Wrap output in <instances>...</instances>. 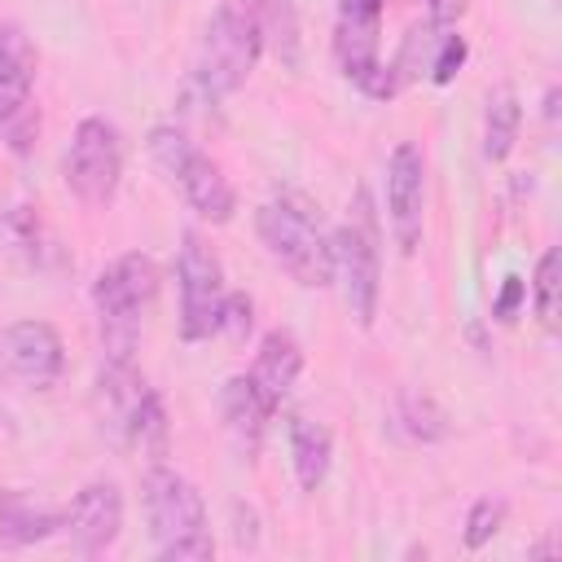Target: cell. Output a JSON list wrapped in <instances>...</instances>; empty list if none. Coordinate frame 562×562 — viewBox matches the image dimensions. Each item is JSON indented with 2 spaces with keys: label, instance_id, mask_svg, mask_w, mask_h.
<instances>
[{
  "label": "cell",
  "instance_id": "cb8c5ba5",
  "mask_svg": "<svg viewBox=\"0 0 562 562\" xmlns=\"http://www.w3.org/2000/svg\"><path fill=\"white\" fill-rule=\"evenodd\" d=\"M435 44H439V35H435V26H413V31L404 35V48H400V57L391 61V70H395V79H413V75H422V66L430 70V57H435Z\"/></svg>",
  "mask_w": 562,
  "mask_h": 562
},
{
  "label": "cell",
  "instance_id": "ba28073f",
  "mask_svg": "<svg viewBox=\"0 0 562 562\" xmlns=\"http://www.w3.org/2000/svg\"><path fill=\"white\" fill-rule=\"evenodd\" d=\"M378 35H382V0H338V22H334V57L342 66V75L386 101L400 92V79L391 66H382L378 57Z\"/></svg>",
  "mask_w": 562,
  "mask_h": 562
},
{
  "label": "cell",
  "instance_id": "8992f818",
  "mask_svg": "<svg viewBox=\"0 0 562 562\" xmlns=\"http://www.w3.org/2000/svg\"><path fill=\"white\" fill-rule=\"evenodd\" d=\"M0 136L13 154H31L40 140L35 48L18 22H0Z\"/></svg>",
  "mask_w": 562,
  "mask_h": 562
},
{
  "label": "cell",
  "instance_id": "9c48e42d",
  "mask_svg": "<svg viewBox=\"0 0 562 562\" xmlns=\"http://www.w3.org/2000/svg\"><path fill=\"white\" fill-rule=\"evenodd\" d=\"M176 281H180V334L184 342H202L220 329V307H224V263L220 255L189 228L180 237L176 255Z\"/></svg>",
  "mask_w": 562,
  "mask_h": 562
},
{
  "label": "cell",
  "instance_id": "2e32d148",
  "mask_svg": "<svg viewBox=\"0 0 562 562\" xmlns=\"http://www.w3.org/2000/svg\"><path fill=\"white\" fill-rule=\"evenodd\" d=\"M290 457H294V479L303 492H316L329 474V457H334V439L321 422L294 417L290 422Z\"/></svg>",
  "mask_w": 562,
  "mask_h": 562
},
{
  "label": "cell",
  "instance_id": "603a6c76",
  "mask_svg": "<svg viewBox=\"0 0 562 562\" xmlns=\"http://www.w3.org/2000/svg\"><path fill=\"white\" fill-rule=\"evenodd\" d=\"M531 303L544 329H558V250H544L531 277Z\"/></svg>",
  "mask_w": 562,
  "mask_h": 562
},
{
  "label": "cell",
  "instance_id": "7c38bea8",
  "mask_svg": "<svg viewBox=\"0 0 562 562\" xmlns=\"http://www.w3.org/2000/svg\"><path fill=\"white\" fill-rule=\"evenodd\" d=\"M422 206H426V158L413 140H400L386 158V220L404 255L422 246V215H426Z\"/></svg>",
  "mask_w": 562,
  "mask_h": 562
},
{
  "label": "cell",
  "instance_id": "484cf974",
  "mask_svg": "<svg viewBox=\"0 0 562 562\" xmlns=\"http://www.w3.org/2000/svg\"><path fill=\"white\" fill-rule=\"evenodd\" d=\"M250 325H255V303H250L246 294L228 290V294H224V307H220V329H215V334H224L228 342H241V338L250 334Z\"/></svg>",
  "mask_w": 562,
  "mask_h": 562
},
{
  "label": "cell",
  "instance_id": "52a82bcc",
  "mask_svg": "<svg viewBox=\"0 0 562 562\" xmlns=\"http://www.w3.org/2000/svg\"><path fill=\"white\" fill-rule=\"evenodd\" d=\"M334 277L342 281V299L360 325H373L378 294H382V263H378V228L369 215V198H356V215L329 237Z\"/></svg>",
  "mask_w": 562,
  "mask_h": 562
},
{
  "label": "cell",
  "instance_id": "f1b7e54d",
  "mask_svg": "<svg viewBox=\"0 0 562 562\" xmlns=\"http://www.w3.org/2000/svg\"><path fill=\"white\" fill-rule=\"evenodd\" d=\"M382 4H386V0H382Z\"/></svg>",
  "mask_w": 562,
  "mask_h": 562
},
{
  "label": "cell",
  "instance_id": "5b68a950",
  "mask_svg": "<svg viewBox=\"0 0 562 562\" xmlns=\"http://www.w3.org/2000/svg\"><path fill=\"white\" fill-rule=\"evenodd\" d=\"M145 145H149V158L158 162V171L180 184L184 202H189L202 220H211V224H228V220H233V211H237L233 184L224 180V171H220L180 127L158 123V127H149V140H145Z\"/></svg>",
  "mask_w": 562,
  "mask_h": 562
},
{
  "label": "cell",
  "instance_id": "277c9868",
  "mask_svg": "<svg viewBox=\"0 0 562 562\" xmlns=\"http://www.w3.org/2000/svg\"><path fill=\"white\" fill-rule=\"evenodd\" d=\"M255 233H259L263 250L272 255V263H281L299 285L321 290L334 281L329 237L321 233V220L312 215L307 202H299V198L263 202L255 211Z\"/></svg>",
  "mask_w": 562,
  "mask_h": 562
},
{
  "label": "cell",
  "instance_id": "5bb4252c",
  "mask_svg": "<svg viewBox=\"0 0 562 562\" xmlns=\"http://www.w3.org/2000/svg\"><path fill=\"white\" fill-rule=\"evenodd\" d=\"M299 373H303V347H299V338L290 329H268L263 342H259V351H255V364H250V382L268 400V408H277L294 391Z\"/></svg>",
  "mask_w": 562,
  "mask_h": 562
},
{
  "label": "cell",
  "instance_id": "d4e9b609",
  "mask_svg": "<svg viewBox=\"0 0 562 562\" xmlns=\"http://www.w3.org/2000/svg\"><path fill=\"white\" fill-rule=\"evenodd\" d=\"M501 522H505V501L479 496V501L470 505V514H465V549H483V544L501 531Z\"/></svg>",
  "mask_w": 562,
  "mask_h": 562
},
{
  "label": "cell",
  "instance_id": "7402d4cb",
  "mask_svg": "<svg viewBox=\"0 0 562 562\" xmlns=\"http://www.w3.org/2000/svg\"><path fill=\"white\" fill-rule=\"evenodd\" d=\"M0 241L13 259H22L26 268H40L44 263V233H40V215L31 206H13L0 224Z\"/></svg>",
  "mask_w": 562,
  "mask_h": 562
},
{
  "label": "cell",
  "instance_id": "ffe728a7",
  "mask_svg": "<svg viewBox=\"0 0 562 562\" xmlns=\"http://www.w3.org/2000/svg\"><path fill=\"white\" fill-rule=\"evenodd\" d=\"M119 435L132 448H140L149 457H162L167 452V408H162V395L145 386V395L132 404V413H127V422H123Z\"/></svg>",
  "mask_w": 562,
  "mask_h": 562
},
{
  "label": "cell",
  "instance_id": "44dd1931",
  "mask_svg": "<svg viewBox=\"0 0 562 562\" xmlns=\"http://www.w3.org/2000/svg\"><path fill=\"white\" fill-rule=\"evenodd\" d=\"M263 40H272L277 57L285 66H299V18H294V4L290 0H246Z\"/></svg>",
  "mask_w": 562,
  "mask_h": 562
},
{
  "label": "cell",
  "instance_id": "3957f363",
  "mask_svg": "<svg viewBox=\"0 0 562 562\" xmlns=\"http://www.w3.org/2000/svg\"><path fill=\"white\" fill-rule=\"evenodd\" d=\"M158 294V268L149 255L127 250L110 259L97 281H92V303L101 316V338H105V360H132L140 316Z\"/></svg>",
  "mask_w": 562,
  "mask_h": 562
},
{
  "label": "cell",
  "instance_id": "7a4b0ae2",
  "mask_svg": "<svg viewBox=\"0 0 562 562\" xmlns=\"http://www.w3.org/2000/svg\"><path fill=\"white\" fill-rule=\"evenodd\" d=\"M259 53H263V31H259L250 4L246 0H224L202 26L198 57H193V79L206 97H233L250 79Z\"/></svg>",
  "mask_w": 562,
  "mask_h": 562
},
{
  "label": "cell",
  "instance_id": "4fadbf2b",
  "mask_svg": "<svg viewBox=\"0 0 562 562\" xmlns=\"http://www.w3.org/2000/svg\"><path fill=\"white\" fill-rule=\"evenodd\" d=\"M61 527H66L75 553H83V558L105 553L119 540V531H123V492L110 479L88 483L70 501V509L61 514Z\"/></svg>",
  "mask_w": 562,
  "mask_h": 562
},
{
  "label": "cell",
  "instance_id": "83f0119b",
  "mask_svg": "<svg viewBox=\"0 0 562 562\" xmlns=\"http://www.w3.org/2000/svg\"><path fill=\"white\" fill-rule=\"evenodd\" d=\"M522 299H527L522 277H505V285H501V294H496V303H492V316H496V321H514V312L522 307Z\"/></svg>",
  "mask_w": 562,
  "mask_h": 562
},
{
  "label": "cell",
  "instance_id": "30bf717a",
  "mask_svg": "<svg viewBox=\"0 0 562 562\" xmlns=\"http://www.w3.org/2000/svg\"><path fill=\"white\" fill-rule=\"evenodd\" d=\"M119 176H123V145L114 123L97 114L79 119L66 149V184L75 189V198L88 206H105L119 193Z\"/></svg>",
  "mask_w": 562,
  "mask_h": 562
},
{
  "label": "cell",
  "instance_id": "ac0fdd59",
  "mask_svg": "<svg viewBox=\"0 0 562 562\" xmlns=\"http://www.w3.org/2000/svg\"><path fill=\"white\" fill-rule=\"evenodd\" d=\"M57 527H61V514L35 505L26 492L0 496V540L4 544H35V540H48Z\"/></svg>",
  "mask_w": 562,
  "mask_h": 562
},
{
  "label": "cell",
  "instance_id": "6da1fadb",
  "mask_svg": "<svg viewBox=\"0 0 562 562\" xmlns=\"http://www.w3.org/2000/svg\"><path fill=\"white\" fill-rule=\"evenodd\" d=\"M140 501H145V522L149 540L158 544L162 562H193L211 558V531H206V505L202 492L171 465H149L140 479Z\"/></svg>",
  "mask_w": 562,
  "mask_h": 562
},
{
  "label": "cell",
  "instance_id": "d6986e66",
  "mask_svg": "<svg viewBox=\"0 0 562 562\" xmlns=\"http://www.w3.org/2000/svg\"><path fill=\"white\" fill-rule=\"evenodd\" d=\"M391 426L408 443H439L448 435V413L430 395H422V391H400L395 408H391Z\"/></svg>",
  "mask_w": 562,
  "mask_h": 562
},
{
  "label": "cell",
  "instance_id": "e0dca14e",
  "mask_svg": "<svg viewBox=\"0 0 562 562\" xmlns=\"http://www.w3.org/2000/svg\"><path fill=\"white\" fill-rule=\"evenodd\" d=\"M518 127H522L518 92L509 83H496L487 92V110H483V158L487 162H505L509 149L518 145Z\"/></svg>",
  "mask_w": 562,
  "mask_h": 562
},
{
  "label": "cell",
  "instance_id": "9a60e30c",
  "mask_svg": "<svg viewBox=\"0 0 562 562\" xmlns=\"http://www.w3.org/2000/svg\"><path fill=\"white\" fill-rule=\"evenodd\" d=\"M220 413H224L228 439H233L241 452H255L259 439H263V422L272 417V408H268V400L255 391L250 373H237V378L224 382V391H220Z\"/></svg>",
  "mask_w": 562,
  "mask_h": 562
},
{
  "label": "cell",
  "instance_id": "8fae6325",
  "mask_svg": "<svg viewBox=\"0 0 562 562\" xmlns=\"http://www.w3.org/2000/svg\"><path fill=\"white\" fill-rule=\"evenodd\" d=\"M66 369L61 338L48 321H18L0 329V382L22 391H48Z\"/></svg>",
  "mask_w": 562,
  "mask_h": 562
},
{
  "label": "cell",
  "instance_id": "4316f807",
  "mask_svg": "<svg viewBox=\"0 0 562 562\" xmlns=\"http://www.w3.org/2000/svg\"><path fill=\"white\" fill-rule=\"evenodd\" d=\"M465 40L452 31V35H439V44H435V57H430V79L435 83H452L457 79V70L465 66Z\"/></svg>",
  "mask_w": 562,
  "mask_h": 562
}]
</instances>
